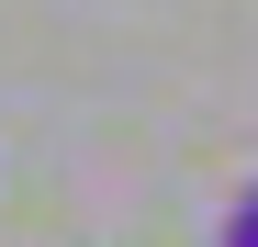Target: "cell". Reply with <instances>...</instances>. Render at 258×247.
<instances>
[{"instance_id": "1", "label": "cell", "mask_w": 258, "mask_h": 247, "mask_svg": "<svg viewBox=\"0 0 258 247\" xmlns=\"http://www.w3.org/2000/svg\"><path fill=\"white\" fill-rule=\"evenodd\" d=\"M225 236H236V247H258V191H247L236 214H225Z\"/></svg>"}]
</instances>
